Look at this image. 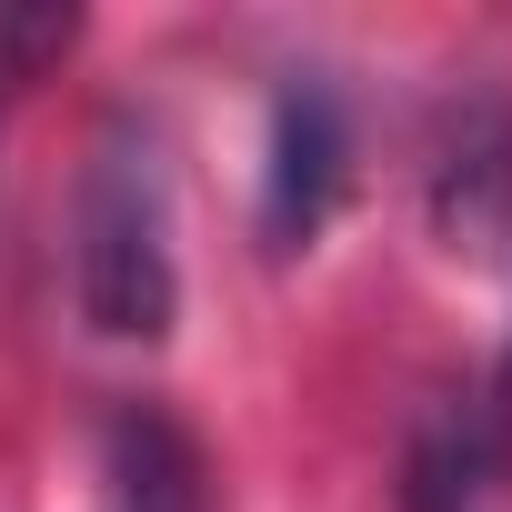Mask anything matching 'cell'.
<instances>
[{"mask_svg": "<svg viewBox=\"0 0 512 512\" xmlns=\"http://www.w3.org/2000/svg\"><path fill=\"white\" fill-rule=\"evenodd\" d=\"M71 302L101 342H161L181 322V251H171V171L141 111L91 131L71 191Z\"/></svg>", "mask_w": 512, "mask_h": 512, "instance_id": "1", "label": "cell"}, {"mask_svg": "<svg viewBox=\"0 0 512 512\" xmlns=\"http://www.w3.org/2000/svg\"><path fill=\"white\" fill-rule=\"evenodd\" d=\"M342 181H352V121H342L332 81H282L272 161H262V251L272 262L322 241V221L342 211Z\"/></svg>", "mask_w": 512, "mask_h": 512, "instance_id": "2", "label": "cell"}, {"mask_svg": "<svg viewBox=\"0 0 512 512\" xmlns=\"http://www.w3.org/2000/svg\"><path fill=\"white\" fill-rule=\"evenodd\" d=\"M91 502L101 512H211V452L161 402H111L91 442Z\"/></svg>", "mask_w": 512, "mask_h": 512, "instance_id": "3", "label": "cell"}, {"mask_svg": "<svg viewBox=\"0 0 512 512\" xmlns=\"http://www.w3.org/2000/svg\"><path fill=\"white\" fill-rule=\"evenodd\" d=\"M422 201H432V231H442L452 251H492V241L512 231V111H502V101L472 91V101L442 111Z\"/></svg>", "mask_w": 512, "mask_h": 512, "instance_id": "4", "label": "cell"}, {"mask_svg": "<svg viewBox=\"0 0 512 512\" xmlns=\"http://www.w3.org/2000/svg\"><path fill=\"white\" fill-rule=\"evenodd\" d=\"M502 442H492V422H482V402L472 412H432L422 432H412V462H402V512H482V492L502 482Z\"/></svg>", "mask_w": 512, "mask_h": 512, "instance_id": "5", "label": "cell"}, {"mask_svg": "<svg viewBox=\"0 0 512 512\" xmlns=\"http://www.w3.org/2000/svg\"><path fill=\"white\" fill-rule=\"evenodd\" d=\"M482 422H492V442L512 452V342H502V362H492V402H482Z\"/></svg>", "mask_w": 512, "mask_h": 512, "instance_id": "6", "label": "cell"}, {"mask_svg": "<svg viewBox=\"0 0 512 512\" xmlns=\"http://www.w3.org/2000/svg\"><path fill=\"white\" fill-rule=\"evenodd\" d=\"M0 91H11V71H0Z\"/></svg>", "mask_w": 512, "mask_h": 512, "instance_id": "7", "label": "cell"}]
</instances>
